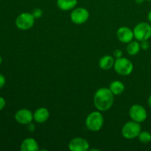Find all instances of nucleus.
Here are the masks:
<instances>
[{"label":"nucleus","instance_id":"f257e3e1","mask_svg":"<svg viewBox=\"0 0 151 151\" xmlns=\"http://www.w3.org/2000/svg\"><path fill=\"white\" fill-rule=\"evenodd\" d=\"M114 94L109 88H100L97 90L94 96V103L100 111H106L112 107L114 101Z\"/></svg>","mask_w":151,"mask_h":151},{"label":"nucleus","instance_id":"f03ea898","mask_svg":"<svg viewBox=\"0 0 151 151\" xmlns=\"http://www.w3.org/2000/svg\"><path fill=\"white\" fill-rule=\"evenodd\" d=\"M104 124V118L99 111H93L87 116L86 119V125L87 128L91 131H98L103 128Z\"/></svg>","mask_w":151,"mask_h":151},{"label":"nucleus","instance_id":"7ed1b4c3","mask_svg":"<svg viewBox=\"0 0 151 151\" xmlns=\"http://www.w3.org/2000/svg\"><path fill=\"white\" fill-rule=\"evenodd\" d=\"M114 68L116 73L122 76H128L131 75L134 69L132 62L125 58H119L114 61Z\"/></svg>","mask_w":151,"mask_h":151},{"label":"nucleus","instance_id":"20e7f679","mask_svg":"<svg viewBox=\"0 0 151 151\" xmlns=\"http://www.w3.org/2000/svg\"><path fill=\"white\" fill-rule=\"evenodd\" d=\"M141 132V125L135 121L128 122L124 125L122 128V134L127 139H133L138 137Z\"/></svg>","mask_w":151,"mask_h":151},{"label":"nucleus","instance_id":"39448f33","mask_svg":"<svg viewBox=\"0 0 151 151\" xmlns=\"http://www.w3.org/2000/svg\"><path fill=\"white\" fill-rule=\"evenodd\" d=\"M134 38L139 41L148 40L151 37V25L147 22H141L134 29Z\"/></svg>","mask_w":151,"mask_h":151},{"label":"nucleus","instance_id":"423d86ee","mask_svg":"<svg viewBox=\"0 0 151 151\" xmlns=\"http://www.w3.org/2000/svg\"><path fill=\"white\" fill-rule=\"evenodd\" d=\"M35 24V17L30 13H22L16 19V25L19 29L27 30Z\"/></svg>","mask_w":151,"mask_h":151},{"label":"nucleus","instance_id":"0eeeda50","mask_svg":"<svg viewBox=\"0 0 151 151\" xmlns=\"http://www.w3.org/2000/svg\"><path fill=\"white\" fill-rule=\"evenodd\" d=\"M130 117L133 121L141 123L146 120L147 117V111L141 105H133L129 110Z\"/></svg>","mask_w":151,"mask_h":151},{"label":"nucleus","instance_id":"6e6552de","mask_svg":"<svg viewBox=\"0 0 151 151\" xmlns=\"http://www.w3.org/2000/svg\"><path fill=\"white\" fill-rule=\"evenodd\" d=\"M89 17V13L88 10L84 7H78L74 9L71 13V20L74 24H82L87 22Z\"/></svg>","mask_w":151,"mask_h":151},{"label":"nucleus","instance_id":"1a4fd4ad","mask_svg":"<svg viewBox=\"0 0 151 151\" xmlns=\"http://www.w3.org/2000/svg\"><path fill=\"white\" fill-rule=\"evenodd\" d=\"M69 149L72 151H87L89 149V143L81 137H75L69 143Z\"/></svg>","mask_w":151,"mask_h":151},{"label":"nucleus","instance_id":"9d476101","mask_svg":"<svg viewBox=\"0 0 151 151\" xmlns=\"http://www.w3.org/2000/svg\"><path fill=\"white\" fill-rule=\"evenodd\" d=\"M15 119L19 124L29 125L33 119V114L28 109H20L15 114Z\"/></svg>","mask_w":151,"mask_h":151},{"label":"nucleus","instance_id":"9b49d317","mask_svg":"<svg viewBox=\"0 0 151 151\" xmlns=\"http://www.w3.org/2000/svg\"><path fill=\"white\" fill-rule=\"evenodd\" d=\"M116 36L119 41L125 44H128L134 39V31L131 30L128 27H121L116 32Z\"/></svg>","mask_w":151,"mask_h":151},{"label":"nucleus","instance_id":"f8f14e48","mask_svg":"<svg viewBox=\"0 0 151 151\" xmlns=\"http://www.w3.org/2000/svg\"><path fill=\"white\" fill-rule=\"evenodd\" d=\"M50 117V112L46 108L41 107L36 109L33 114V119L38 123H44L47 122Z\"/></svg>","mask_w":151,"mask_h":151},{"label":"nucleus","instance_id":"ddd939ff","mask_svg":"<svg viewBox=\"0 0 151 151\" xmlns=\"http://www.w3.org/2000/svg\"><path fill=\"white\" fill-rule=\"evenodd\" d=\"M20 149L22 151H38L39 150L37 142L33 138H26L21 145Z\"/></svg>","mask_w":151,"mask_h":151},{"label":"nucleus","instance_id":"4468645a","mask_svg":"<svg viewBox=\"0 0 151 151\" xmlns=\"http://www.w3.org/2000/svg\"><path fill=\"white\" fill-rule=\"evenodd\" d=\"M78 0H57V6L63 11L72 10L76 7Z\"/></svg>","mask_w":151,"mask_h":151},{"label":"nucleus","instance_id":"2eb2a0df","mask_svg":"<svg viewBox=\"0 0 151 151\" xmlns=\"http://www.w3.org/2000/svg\"><path fill=\"white\" fill-rule=\"evenodd\" d=\"M114 65V58L111 55H105L101 58L99 61V66L103 70H109Z\"/></svg>","mask_w":151,"mask_h":151},{"label":"nucleus","instance_id":"dca6fc26","mask_svg":"<svg viewBox=\"0 0 151 151\" xmlns=\"http://www.w3.org/2000/svg\"><path fill=\"white\" fill-rule=\"evenodd\" d=\"M109 89L114 95H119L125 91V85L121 81H114L110 84Z\"/></svg>","mask_w":151,"mask_h":151},{"label":"nucleus","instance_id":"f3484780","mask_svg":"<svg viewBox=\"0 0 151 151\" xmlns=\"http://www.w3.org/2000/svg\"><path fill=\"white\" fill-rule=\"evenodd\" d=\"M141 49V46L138 41H132L128 43L127 46V52L131 55H135L138 54Z\"/></svg>","mask_w":151,"mask_h":151},{"label":"nucleus","instance_id":"a211bd4d","mask_svg":"<svg viewBox=\"0 0 151 151\" xmlns=\"http://www.w3.org/2000/svg\"><path fill=\"white\" fill-rule=\"evenodd\" d=\"M138 137L139 142L144 143V144H147L151 142V134L148 131H141L140 134H139Z\"/></svg>","mask_w":151,"mask_h":151},{"label":"nucleus","instance_id":"6ab92c4d","mask_svg":"<svg viewBox=\"0 0 151 151\" xmlns=\"http://www.w3.org/2000/svg\"><path fill=\"white\" fill-rule=\"evenodd\" d=\"M32 16L35 17V19H39L43 16V11L40 8H35L32 12Z\"/></svg>","mask_w":151,"mask_h":151},{"label":"nucleus","instance_id":"aec40b11","mask_svg":"<svg viewBox=\"0 0 151 151\" xmlns=\"http://www.w3.org/2000/svg\"><path fill=\"white\" fill-rule=\"evenodd\" d=\"M140 46H141V48L142 49V50H147V49L150 47V44H149V42L147 40H144V41H141Z\"/></svg>","mask_w":151,"mask_h":151},{"label":"nucleus","instance_id":"412c9836","mask_svg":"<svg viewBox=\"0 0 151 151\" xmlns=\"http://www.w3.org/2000/svg\"><path fill=\"white\" fill-rule=\"evenodd\" d=\"M114 56L116 59L119 58H122V52L120 50H116L114 52Z\"/></svg>","mask_w":151,"mask_h":151},{"label":"nucleus","instance_id":"4be33fe9","mask_svg":"<svg viewBox=\"0 0 151 151\" xmlns=\"http://www.w3.org/2000/svg\"><path fill=\"white\" fill-rule=\"evenodd\" d=\"M4 84H5V78L4 77V75L0 74V88H2Z\"/></svg>","mask_w":151,"mask_h":151},{"label":"nucleus","instance_id":"5701e85b","mask_svg":"<svg viewBox=\"0 0 151 151\" xmlns=\"http://www.w3.org/2000/svg\"><path fill=\"white\" fill-rule=\"evenodd\" d=\"M5 104L6 102L5 100H4V99L3 98V97H0V111H1L4 109V106H5Z\"/></svg>","mask_w":151,"mask_h":151},{"label":"nucleus","instance_id":"b1692460","mask_svg":"<svg viewBox=\"0 0 151 151\" xmlns=\"http://www.w3.org/2000/svg\"><path fill=\"white\" fill-rule=\"evenodd\" d=\"M147 103H148V105H149V106H150V108H151V94L150 96H149L148 100H147Z\"/></svg>","mask_w":151,"mask_h":151},{"label":"nucleus","instance_id":"393cba45","mask_svg":"<svg viewBox=\"0 0 151 151\" xmlns=\"http://www.w3.org/2000/svg\"><path fill=\"white\" fill-rule=\"evenodd\" d=\"M147 19H148L149 22L151 23V10L148 13V15H147Z\"/></svg>","mask_w":151,"mask_h":151},{"label":"nucleus","instance_id":"a878e982","mask_svg":"<svg viewBox=\"0 0 151 151\" xmlns=\"http://www.w3.org/2000/svg\"><path fill=\"white\" fill-rule=\"evenodd\" d=\"M144 1L145 0H135V1L137 4H142V3L144 2Z\"/></svg>","mask_w":151,"mask_h":151},{"label":"nucleus","instance_id":"bb28decb","mask_svg":"<svg viewBox=\"0 0 151 151\" xmlns=\"http://www.w3.org/2000/svg\"><path fill=\"white\" fill-rule=\"evenodd\" d=\"M91 151H92V150H98V151H100V150H99V149H91V150H90Z\"/></svg>","mask_w":151,"mask_h":151},{"label":"nucleus","instance_id":"cd10ccee","mask_svg":"<svg viewBox=\"0 0 151 151\" xmlns=\"http://www.w3.org/2000/svg\"><path fill=\"white\" fill-rule=\"evenodd\" d=\"M1 61H2V59H1V56H0V64H1Z\"/></svg>","mask_w":151,"mask_h":151},{"label":"nucleus","instance_id":"c85d7f7f","mask_svg":"<svg viewBox=\"0 0 151 151\" xmlns=\"http://www.w3.org/2000/svg\"><path fill=\"white\" fill-rule=\"evenodd\" d=\"M146 1H151V0H146Z\"/></svg>","mask_w":151,"mask_h":151}]
</instances>
